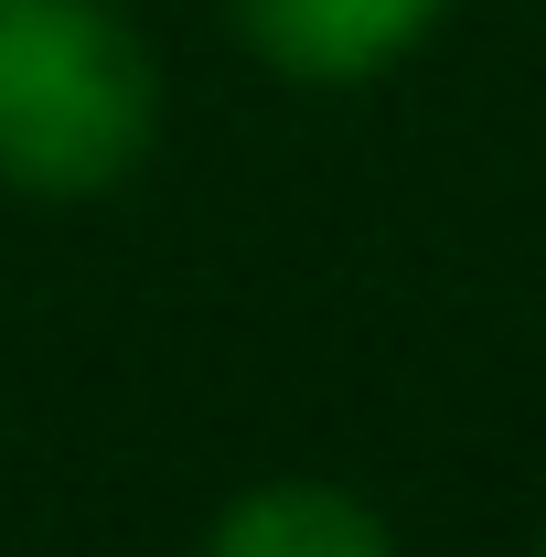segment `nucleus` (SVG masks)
I'll return each mask as SVG.
<instances>
[{
	"mask_svg": "<svg viewBox=\"0 0 546 557\" xmlns=\"http://www.w3.org/2000/svg\"><path fill=\"white\" fill-rule=\"evenodd\" d=\"M161 54L129 0H0V194L86 214L161 150Z\"/></svg>",
	"mask_w": 546,
	"mask_h": 557,
	"instance_id": "1",
	"label": "nucleus"
},
{
	"mask_svg": "<svg viewBox=\"0 0 546 557\" xmlns=\"http://www.w3.org/2000/svg\"><path fill=\"white\" fill-rule=\"evenodd\" d=\"M450 11L461 0H225V33L258 75L343 97V86H386L397 65H418L450 33Z\"/></svg>",
	"mask_w": 546,
	"mask_h": 557,
	"instance_id": "2",
	"label": "nucleus"
},
{
	"mask_svg": "<svg viewBox=\"0 0 546 557\" xmlns=\"http://www.w3.org/2000/svg\"><path fill=\"white\" fill-rule=\"evenodd\" d=\"M194 557H408L375 493L333 483V472H258L204 515Z\"/></svg>",
	"mask_w": 546,
	"mask_h": 557,
	"instance_id": "3",
	"label": "nucleus"
},
{
	"mask_svg": "<svg viewBox=\"0 0 546 557\" xmlns=\"http://www.w3.org/2000/svg\"><path fill=\"white\" fill-rule=\"evenodd\" d=\"M536 557H546V515H536Z\"/></svg>",
	"mask_w": 546,
	"mask_h": 557,
	"instance_id": "4",
	"label": "nucleus"
}]
</instances>
